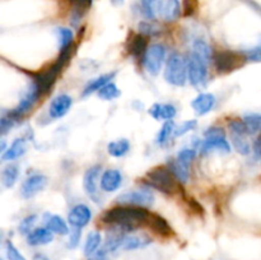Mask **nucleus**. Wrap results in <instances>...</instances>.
Returning <instances> with one entry per match:
<instances>
[{
    "instance_id": "21",
    "label": "nucleus",
    "mask_w": 261,
    "mask_h": 260,
    "mask_svg": "<svg viewBox=\"0 0 261 260\" xmlns=\"http://www.w3.org/2000/svg\"><path fill=\"white\" fill-rule=\"evenodd\" d=\"M45 218V223L46 227L50 229L53 233H58V235H69V227L68 223L61 218L60 216H56V214H46Z\"/></svg>"
},
{
    "instance_id": "32",
    "label": "nucleus",
    "mask_w": 261,
    "mask_h": 260,
    "mask_svg": "<svg viewBox=\"0 0 261 260\" xmlns=\"http://www.w3.org/2000/svg\"><path fill=\"white\" fill-rule=\"evenodd\" d=\"M245 126L250 135L261 132V115L260 114H247L244 116Z\"/></svg>"
},
{
    "instance_id": "3",
    "label": "nucleus",
    "mask_w": 261,
    "mask_h": 260,
    "mask_svg": "<svg viewBox=\"0 0 261 260\" xmlns=\"http://www.w3.org/2000/svg\"><path fill=\"white\" fill-rule=\"evenodd\" d=\"M145 183L150 188L161 191L165 194H171L175 190V175L172 171L167 167H155L147 173V181Z\"/></svg>"
},
{
    "instance_id": "16",
    "label": "nucleus",
    "mask_w": 261,
    "mask_h": 260,
    "mask_svg": "<svg viewBox=\"0 0 261 260\" xmlns=\"http://www.w3.org/2000/svg\"><path fill=\"white\" fill-rule=\"evenodd\" d=\"M99 180H101L99 181V188L105 193H112L121 186L122 175L119 170H106L102 173Z\"/></svg>"
},
{
    "instance_id": "22",
    "label": "nucleus",
    "mask_w": 261,
    "mask_h": 260,
    "mask_svg": "<svg viewBox=\"0 0 261 260\" xmlns=\"http://www.w3.org/2000/svg\"><path fill=\"white\" fill-rule=\"evenodd\" d=\"M115 75H116V71H112V73H106L103 74V75H99L97 76V78H94L93 81H91L86 87H84L83 93H82L83 97L89 96V94L94 93V92H98L99 89L103 88L106 84H109L110 82L114 79Z\"/></svg>"
},
{
    "instance_id": "6",
    "label": "nucleus",
    "mask_w": 261,
    "mask_h": 260,
    "mask_svg": "<svg viewBox=\"0 0 261 260\" xmlns=\"http://www.w3.org/2000/svg\"><path fill=\"white\" fill-rule=\"evenodd\" d=\"M208 61L203 60L191 51L188 56L189 81L193 86H203L208 78Z\"/></svg>"
},
{
    "instance_id": "18",
    "label": "nucleus",
    "mask_w": 261,
    "mask_h": 260,
    "mask_svg": "<svg viewBox=\"0 0 261 260\" xmlns=\"http://www.w3.org/2000/svg\"><path fill=\"white\" fill-rule=\"evenodd\" d=\"M54 240L53 232L47 227H38L27 235V242L31 246H41L50 244Z\"/></svg>"
},
{
    "instance_id": "40",
    "label": "nucleus",
    "mask_w": 261,
    "mask_h": 260,
    "mask_svg": "<svg viewBox=\"0 0 261 260\" xmlns=\"http://www.w3.org/2000/svg\"><path fill=\"white\" fill-rule=\"evenodd\" d=\"M195 155H196L195 149H193V148H185V149H181L180 152H178L176 160H178L180 162L185 163V165L191 166V162L194 161Z\"/></svg>"
},
{
    "instance_id": "28",
    "label": "nucleus",
    "mask_w": 261,
    "mask_h": 260,
    "mask_svg": "<svg viewBox=\"0 0 261 260\" xmlns=\"http://www.w3.org/2000/svg\"><path fill=\"white\" fill-rule=\"evenodd\" d=\"M130 149V143L127 139H117L110 142L107 145V152L112 157H122L126 154Z\"/></svg>"
},
{
    "instance_id": "1",
    "label": "nucleus",
    "mask_w": 261,
    "mask_h": 260,
    "mask_svg": "<svg viewBox=\"0 0 261 260\" xmlns=\"http://www.w3.org/2000/svg\"><path fill=\"white\" fill-rule=\"evenodd\" d=\"M149 212L145 208L132 205H120L109 209L102 219L105 223L124 229L125 232H133L138 227L149 221Z\"/></svg>"
},
{
    "instance_id": "47",
    "label": "nucleus",
    "mask_w": 261,
    "mask_h": 260,
    "mask_svg": "<svg viewBox=\"0 0 261 260\" xmlns=\"http://www.w3.org/2000/svg\"><path fill=\"white\" fill-rule=\"evenodd\" d=\"M33 260H48V257L43 254H36L33 256Z\"/></svg>"
},
{
    "instance_id": "42",
    "label": "nucleus",
    "mask_w": 261,
    "mask_h": 260,
    "mask_svg": "<svg viewBox=\"0 0 261 260\" xmlns=\"http://www.w3.org/2000/svg\"><path fill=\"white\" fill-rule=\"evenodd\" d=\"M75 9V13L81 14L83 10H87L92 5L93 0H69Z\"/></svg>"
},
{
    "instance_id": "37",
    "label": "nucleus",
    "mask_w": 261,
    "mask_h": 260,
    "mask_svg": "<svg viewBox=\"0 0 261 260\" xmlns=\"http://www.w3.org/2000/svg\"><path fill=\"white\" fill-rule=\"evenodd\" d=\"M139 32L142 35L150 37V36H157L161 33L160 25H157L155 23L150 22H140L139 23Z\"/></svg>"
},
{
    "instance_id": "5",
    "label": "nucleus",
    "mask_w": 261,
    "mask_h": 260,
    "mask_svg": "<svg viewBox=\"0 0 261 260\" xmlns=\"http://www.w3.org/2000/svg\"><path fill=\"white\" fill-rule=\"evenodd\" d=\"M228 130L231 133L232 144H233L234 149L240 153V154L247 155L251 152V145H250L247 137H249V132H247L246 126H245L244 120H231L228 122Z\"/></svg>"
},
{
    "instance_id": "43",
    "label": "nucleus",
    "mask_w": 261,
    "mask_h": 260,
    "mask_svg": "<svg viewBox=\"0 0 261 260\" xmlns=\"http://www.w3.org/2000/svg\"><path fill=\"white\" fill-rule=\"evenodd\" d=\"M79 240H81V228H74V231L70 233V239H69V249H74L79 244Z\"/></svg>"
},
{
    "instance_id": "46",
    "label": "nucleus",
    "mask_w": 261,
    "mask_h": 260,
    "mask_svg": "<svg viewBox=\"0 0 261 260\" xmlns=\"http://www.w3.org/2000/svg\"><path fill=\"white\" fill-rule=\"evenodd\" d=\"M254 154L261 162V135L257 138L256 142L254 143Z\"/></svg>"
},
{
    "instance_id": "26",
    "label": "nucleus",
    "mask_w": 261,
    "mask_h": 260,
    "mask_svg": "<svg viewBox=\"0 0 261 260\" xmlns=\"http://www.w3.org/2000/svg\"><path fill=\"white\" fill-rule=\"evenodd\" d=\"M18 176H19V167H18V165L10 163V165L5 166L2 172V183L4 188H13L15 183H17Z\"/></svg>"
},
{
    "instance_id": "10",
    "label": "nucleus",
    "mask_w": 261,
    "mask_h": 260,
    "mask_svg": "<svg viewBox=\"0 0 261 260\" xmlns=\"http://www.w3.org/2000/svg\"><path fill=\"white\" fill-rule=\"evenodd\" d=\"M241 59L242 58H240L239 54L233 53V51L223 50L217 51L214 54L213 63L217 71H219V73H229V71L241 66Z\"/></svg>"
},
{
    "instance_id": "38",
    "label": "nucleus",
    "mask_w": 261,
    "mask_h": 260,
    "mask_svg": "<svg viewBox=\"0 0 261 260\" xmlns=\"http://www.w3.org/2000/svg\"><path fill=\"white\" fill-rule=\"evenodd\" d=\"M36 221H37V216H36V214H31V216H27L25 218H23L19 224L20 233L27 236V235L33 229V226H35Z\"/></svg>"
},
{
    "instance_id": "17",
    "label": "nucleus",
    "mask_w": 261,
    "mask_h": 260,
    "mask_svg": "<svg viewBox=\"0 0 261 260\" xmlns=\"http://www.w3.org/2000/svg\"><path fill=\"white\" fill-rule=\"evenodd\" d=\"M214 103H216V97L212 93H200L191 101V107L195 111L196 115L203 116L212 111Z\"/></svg>"
},
{
    "instance_id": "9",
    "label": "nucleus",
    "mask_w": 261,
    "mask_h": 260,
    "mask_svg": "<svg viewBox=\"0 0 261 260\" xmlns=\"http://www.w3.org/2000/svg\"><path fill=\"white\" fill-rule=\"evenodd\" d=\"M40 96H42V92L38 88L37 84H36L35 82H32V84H31V87L28 88V91L25 92L24 96L20 98L19 103H18L12 111H9L10 114H12V116L15 117L17 120H19L23 115L27 114V112L35 106V103L38 101Z\"/></svg>"
},
{
    "instance_id": "27",
    "label": "nucleus",
    "mask_w": 261,
    "mask_h": 260,
    "mask_svg": "<svg viewBox=\"0 0 261 260\" xmlns=\"http://www.w3.org/2000/svg\"><path fill=\"white\" fill-rule=\"evenodd\" d=\"M101 242V233L97 231H92L86 239V244H84V255H86L87 257L93 256V255L98 251Z\"/></svg>"
},
{
    "instance_id": "48",
    "label": "nucleus",
    "mask_w": 261,
    "mask_h": 260,
    "mask_svg": "<svg viewBox=\"0 0 261 260\" xmlns=\"http://www.w3.org/2000/svg\"><path fill=\"white\" fill-rule=\"evenodd\" d=\"M111 3L114 5H121L124 3V0H111Z\"/></svg>"
},
{
    "instance_id": "24",
    "label": "nucleus",
    "mask_w": 261,
    "mask_h": 260,
    "mask_svg": "<svg viewBox=\"0 0 261 260\" xmlns=\"http://www.w3.org/2000/svg\"><path fill=\"white\" fill-rule=\"evenodd\" d=\"M152 242V240L145 235H126L122 242V247L124 250H137L142 249V247L148 246Z\"/></svg>"
},
{
    "instance_id": "39",
    "label": "nucleus",
    "mask_w": 261,
    "mask_h": 260,
    "mask_svg": "<svg viewBox=\"0 0 261 260\" xmlns=\"http://www.w3.org/2000/svg\"><path fill=\"white\" fill-rule=\"evenodd\" d=\"M196 125H198V121H196V120H188V121L181 122L180 125H177V126L175 127V133H173V135H175V137H181V135L186 134V133L195 129Z\"/></svg>"
},
{
    "instance_id": "45",
    "label": "nucleus",
    "mask_w": 261,
    "mask_h": 260,
    "mask_svg": "<svg viewBox=\"0 0 261 260\" xmlns=\"http://www.w3.org/2000/svg\"><path fill=\"white\" fill-rule=\"evenodd\" d=\"M196 0H185L184 2V13L185 15H191L195 12Z\"/></svg>"
},
{
    "instance_id": "8",
    "label": "nucleus",
    "mask_w": 261,
    "mask_h": 260,
    "mask_svg": "<svg viewBox=\"0 0 261 260\" xmlns=\"http://www.w3.org/2000/svg\"><path fill=\"white\" fill-rule=\"evenodd\" d=\"M144 68L150 75H157L166 60V47L161 43H153L144 55Z\"/></svg>"
},
{
    "instance_id": "20",
    "label": "nucleus",
    "mask_w": 261,
    "mask_h": 260,
    "mask_svg": "<svg viewBox=\"0 0 261 260\" xmlns=\"http://www.w3.org/2000/svg\"><path fill=\"white\" fill-rule=\"evenodd\" d=\"M127 50L132 54L134 58H144L145 53H147V36L142 35H133V37L129 40L127 43Z\"/></svg>"
},
{
    "instance_id": "23",
    "label": "nucleus",
    "mask_w": 261,
    "mask_h": 260,
    "mask_svg": "<svg viewBox=\"0 0 261 260\" xmlns=\"http://www.w3.org/2000/svg\"><path fill=\"white\" fill-rule=\"evenodd\" d=\"M25 150H27V143H25V139H23V138H18V139H15L14 142L12 143V145H10V147L3 153L2 160L14 161L17 160V158L22 157V155L25 153Z\"/></svg>"
},
{
    "instance_id": "7",
    "label": "nucleus",
    "mask_w": 261,
    "mask_h": 260,
    "mask_svg": "<svg viewBox=\"0 0 261 260\" xmlns=\"http://www.w3.org/2000/svg\"><path fill=\"white\" fill-rule=\"evenodd\" d=\"M116 201L122 205L139 206V208H148L154 201V195L148 189H139V190H130L122 193L117 196Z\"/></svg>"
},
{
    "instance_id": "2",
    "label": "nucleus",
    "mask_w": 261,
    "mask_h": 260,
    "mask_svg": "<svg viewBox=\"0 0 261 260\" xmlns=\"http://www.w3.org/2000/svg\"><path fill=\"white\" fill-rule=\"evenodd\" d=\"M165 79L167 81V83L172 84V86H185L189 79L188 59H185L178 53L171 54L166 61Z\"/></svg>"
},
{
    "instance_id": "4",
    "label": "nucleus",
    "mask_w": 261,
    "mask_h": 260,
    "mask_svg": "<svg viewBox=\"0 0 261 260\" xmlns=\"http://www.w3.org/2000/svg\"><path fill=\"white\" fill-rule=\"evenodd\" d=\"M200 150L203 154H206L213 150H221V152H229L231 145L228 140H226V133L222 127L214 126L209 127L205 132V140L201 143Z\"/></svg>"
},
{
    "instance_id": "29",
    "label": "nucleus",
    "mask_w": 261,
    "mask_h": 260,
    "mask_svg": "<svg viewBox=\"0 0 261 260\" xmlns=\"http://www.w3.org/2000/svg\"><path fill=\"white\" fill-rule=\"evenodd\" d=\"M191 51L195 55H198L199 58L203 59V60L208 61V63H211V60H213V53H212L211 46L208 45L206 41L200 40V38L195 40L193 43V50Z\"/></svg>"
},
{
    "instance_id": "14",
    "label": "nucleus",
    "mask_w": 261,
    "mask_h": 260,
    "mask_svg": "<svg viewBox=\"0 0 261 260\" xmlns=\"http://www.w3.org/2000/svg\"><path fill=\"white\" fill-rule=\"evenodd\" d=\"M92 218V212L86 204H76L71 208L68 214V222L74 228H83L89 223Z\"/></svg>"
},
{
    "instance_id": "33",
    "label": "nucleus",
    "mask_w": 261,
    "mask_h": 260,
    "mask_svg": "<svg viewBox=\"0 0 261 260\" xmlns=\"http://www.w3.org/2000/svg\"><path fill=\"white\" fill-rule=\"evenodd\" d=\"M97 94H98V97L101 99H105V101H112V99L120 97L121 92H120L119 87H117L116 84L110 82V83L106 84L103 88L99 89V91L97 92Z\"/></svg>"
},
{
    "instance_id": "11",
    "label": "nucleus",
    "mask_w": 261,
    "mask_h": 260,
    "mask_svg": "<svg viewBox=\"0 0 261 260\" xmlns=\"http://www.w3.org/2000/svg\"><path fill=\"white\" fill-rule=\"evenodd\" d=\"M101 166L94 165L86 171L83 177V186L87 195L96 203H99V191H98V180L101 175Z\"/></svg>"
},
{
    "instance_id": "25",
    "label": "nucleus",
    "mask_w": 261,
    "mask_h": 260,
    "mask_svg": "<svg viewBox=\"0 0 261 260\" xmlns=\"http://www.w3.org/2000/svg\"><path fill=\"white\" fill-rule=\"evenodd\" d=\"M149 226L155 233L161 235V236H171L172 235V229H171L170 224L166 221L163 217L158 216V214H153V216L149 217Z\"/></svg>"
},
{
    "instance_id": "19",
    "label": "nucleus",
    "mask_w": 261,
    "mask_h": 260,
    "mask_svg": "<svg viewBox=\"0 0 261 260\" xmlns=\"http://www.w3.org/2000/svg\"><path fill=\"white\" fill-rule=\"evenodd\" d=\"M149 115L155 120H165V121H170L176 116L177 111L173 105L170 103H154L149 109Z\"/></svg>"
},
{
    "instance_id": "44",
    "label": "nucleus",
    "mask_w": 261,
    "mask_h": 260,
    "mask_svg": "<svg viewBox=\"0 0 261 260\" xmlns=\"http://www.w3.org/2000/svg\"><path fill=\"white\" fill-rule=\"evenodd\" d=\"M247 59L250 61H261V45L246 53Z\"/></svg>"
},
{
    "instance_id": "31",
    "label": "nucleus",
    "mask_w": 261,
    "mask_h": 260,
    "mask_svg": "<svg viewBox=\"0 0 261 260\" xmlns=\"http://www.w3.org/2000/svg\"><path fill=\"white\" fill-rule=\"evenodd\" d=\"M58 38H59V47H60V51L68 50V48L71 47V43H73L74 40V33L70 28L66 27H60L58 28Z\"/></svg>"
},
{
    "instance_id": "30",
    "label": "nucleus",
    "mask_w": 261,
    "mask_h": 260,
    "mask_svg": "<svg viewBox=\"0 0 261 260\" xmlns=\"http://www.w3.org/2000/svg\"><path fill=\"white\" fill-rule=\"evenodd\" d=\"M170 170L172 171L175 177L178 178L181 183H186L189 180V176H190V166L180 162L178 160H175L170 163Z\"/></svg>"
},
{
    "instance_id": "13",
    "label": "nucleus",
    "mask_w": 261,
    "mask_h": 260,
    "mask_svg": "<svg viewBox=\"0 0 261 260\" xmlns=\"http://www.w3.org/2000/svg\"><path fill=\"white\" fill-rule=\"evenodd\" d=\"M157 15L165 22H175L181 15L180 0H158Z\"/></svg>"
},
{
    "instance_id": "41",
    "label": "nucleus",
    "mask_w": 261,
    "mask_h": 260,
    "mask_svg": "<svg viewBox=\"0 0 261 260\" xmlns=\"http://www.w3.org/2000/svg\"><path fill=\"white\" fill-rule=\"evenodd\" d=\"M7 256L9 260H25L24 256L18 251L17 247L10 241L7 242Z\"/></svg>"
},
{
    "instance_id": "15",
    "label": "nucleus",
    "mask_w": 261,
    "mask_h": 260,
    "mask_svg": "<svg viewBox=\"0 0 261 260\" xmlns=\"http://www.w3.org/2000/svg\"><path fill=\"white\" fill-rule=\"evenodd\" d=\"M73 105V98L69 94H59L51 101L48 114L53 119H61L65 116Z\"/></svg>"
},
{
    "instance_id": "36",
    "label": "nucleus",
    "mask_w": 261,
    "mask_h": 260,
    "mask_svg": "<svg viewBox=\"0 0 261 260\" xmlns=\"http://www.w3.org/2000/svg\"><path fill=\"white\" fill-rule=\"evenodd\" d=\"M17 121L18 120L15 119V117H13L10 112H4V114L2 115V119H0V132H2V134H7V133L14 126Z\"/></svg>"
},
{
    "instance_id": "34",
    "label": "nucleus",
    "mask_w": 261,
    "mask_h": 260,
    "mask_svg": "<svg viewBox=\"0 0 261 260\" xmlns=\"http://www.w3.org/2000/svg\"><path fill=\"white\" fill-rule=\"evenodd\" d=\"M175 124H173L172 121H166L165 124H163V126L161 127L160 133H158L157 135V143L160 145H165L166 143L168 142V139L171 138V135L175 133Z\"/></svg>"
},
{
    "instance_id": "12",
    "label": "nucleus",
    "mask_w": 261,
    "mask_h": 260,
    "mask_svg": "<svg viewBox=\"0 0 261 260\" xmlns=\"http://www.w3.org/2000/svg\"><path fill=\"white\" fill-rule=\"evenodd\" d=\"M46 186H47V177L42 173H33L23 181L20 194L24 199H31L41 193Z\"/></svg>"
},
{
    "instance_id": "35",
    "label": "nucleus",
    "mask_w": 261,
    "mask_h": 260,
    "mask_svg": "<svg viewBox=\"0 0 261 260\" xmlns=\"http://www.w3.org/2000/svg\"><path fill=\"white\" fill-rule=\"evenodd\" d=\"M158 0H142V12L148 19H154L157 17Z\"/></svg>"
}]
</instances>
